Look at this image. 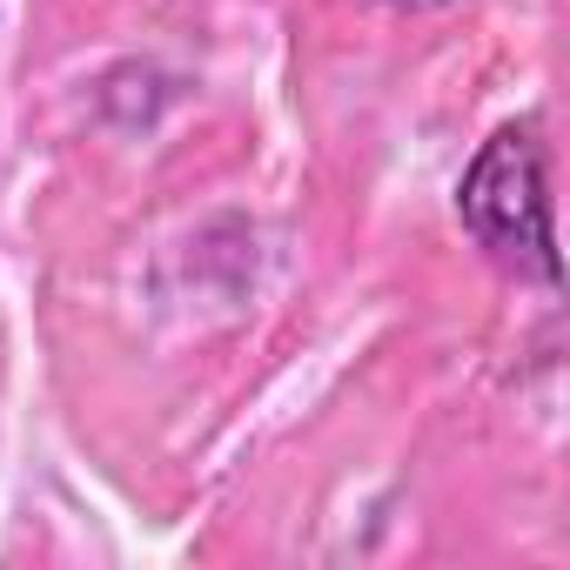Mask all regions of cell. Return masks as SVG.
I'll return each mask as SVG.
<instances>
[{"mask_svg": "<svg viewBox=\"0 0 570 570\" xmlns=\"http://www.w3.org/2000/svg\"><path fill=\"white\" fill-rule=\"evenodd\" d=\"M456 222L503 275L537 282V289L563 282L557 222H550V155L537 121H503L490 141H476L456 181Z\"/></svg>", "mask_w": 570, "mask_h": 570, "instance_id": "cell-1", "label": "cell"}, {"mask_svg": "<svg viewBox=\"0 0 570 570\" xmlns=\"http://www.w3.org/2000/svg\"><path fill=\"white\" fill-rule=\"evenodd\" d=\"M376 8H416L423 14V8H456V0H376Z\"/></svg>", "mask_w": 570, "mask_h": 570, "instance_id": "cell-2", "label": "cell"}]
</instances>
